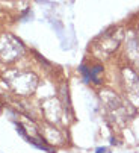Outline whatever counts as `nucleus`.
I'll return each mask as SVG.
<instances>
[{
  "mask_svg": "<svg viewBox=\"0 0 139 153\" xmlns=\"http://www.w3.org/2000/svg\"><path fill=\"white\" fill-rule=\"evenodd\" d=\"M97 153H107V150H106V149H98Z\"/></svg>",
  "mask_w": 139,
  "mask_h": 153,
  "instance_id": "1",
  "label": "nucleus"
}]
</instances>
